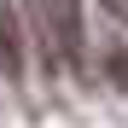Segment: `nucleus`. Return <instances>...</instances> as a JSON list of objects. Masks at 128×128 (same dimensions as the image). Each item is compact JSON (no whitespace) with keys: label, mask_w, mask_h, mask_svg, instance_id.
<instances>
[{"label":"nucleus","mask_w":128,"mask_h":128,"mask_svg":"<svg viewBox=\"0 0 128 128\" xmlns=\"http://www.w3.org/2000/svg\"><path fill=\"white\" fill-rule=\"evenodd\" d=\"M29 24H35V52H41V64H47V76L52 70H70L76 82L93 76L82 0H35V18H29Z\"/></svg>","instance_id":"nucleus-1"},{"label":"nucleus","mask_w":128,"mask_h":128,"mask_svg":"<svg viewBox=\"0 0 128 128\" xmlns=\"http://www.w3.org/2000/svg\"><path fill=\"white\" fill-rule=\"evenodd\" d=\"M0 76L24 88V18L12 6H0Z\"/></svg>","instance_id":"nucleus-2"}]
</instances>
